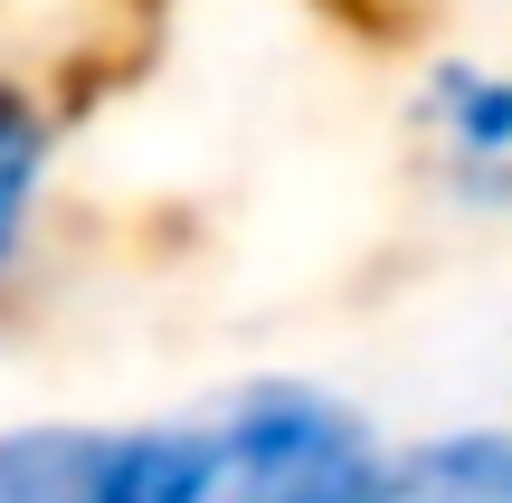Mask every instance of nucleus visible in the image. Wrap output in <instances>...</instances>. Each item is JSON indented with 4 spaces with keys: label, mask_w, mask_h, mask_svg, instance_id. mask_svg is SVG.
<instances>
[{
    "label": "nucleus",
    "mask_w": 512,
    "mask_h": 503,
    "mask_svg": "<svg viewBox=\"0 0 512 503\" xmlns=\"http://www.w3.org/2000/svg\"><path fill=\"white\" fill-rule=\"evenodd\" d=\"M380 503H512V418H446L399 437Z\"/></svg>",
    "instance_id": "obj_3"
},
{
    "label": "nucleus",
    "mask_w": 512,
    "mask_h": 503,
    "mask_svg": "<svg viewBox=\"0 0 512 503\" xmlns=\"http://www.w3.org/2000/svg\"><path fill=\"white\" fill-rule=\"evenodd\" d=\"M399 437L351 390L266 371L209 409L105 428L95 503H380Z\"/></svg>",
    "instance_id": "obj_1"
},
{
    "label": "nucleus",
    "mask_w": 512,
    "mask_h": 503,
    "mask_svg": "<svg viewBox=\"0 0 512 503\" xmlns=\"http://www.w3.org/2000/svg\"><path fill=\"white\" fill-rule=\"evenodd\" d=\"M48 181H57V114H48V95H38V86L0 76V285H10L19 257L38 247Z\"/></svg>",
    "instance_id": "obj_4"
},
{
    "label": "nucleus",
    "mask_w": 512,
    "mask_h": 503,
    "mask_svg": "<svg viewBox=\"0 0 512 503\" xmlns=\"http://www.w3.org/2000/svg\"><path fill=\"white\" fill-rule=\"evenodd\" d=\"M408 133H418L427 190L456 219H475V228L512 219V57L437 48L408 86Z\"/></svg>",
    "instance_id": "obj_2"
},
{
    "label": "nucleus",
    "mask_w": 512,
    "mask_h": 503,
    "mask_svg": "<svg viewBox=\"0 0 512 503\" xmlns=\"http://www.w3.org/2000/svg\"><path fill=\"white\" fill-rule=\"evenodd\" d=\"M475 10H512V0H475Z\"/></svg>",
    "instance_id": "obj_5"
}]
</instances>
